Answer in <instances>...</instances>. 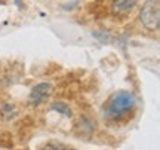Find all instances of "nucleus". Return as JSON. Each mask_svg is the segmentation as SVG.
<instances>
[{
  "mask_svg": "<svg viewBox=\"0 0 160 150\" xmlns=\"http://www.w3.org/2000/svg\"><path fill=\"white\" fill-rule=\"evenodd\" d=\"M51 107H52V110L58 111L59 115L65 116V117H71V116H73V111L70 109V106L67 103H64V101H57V103L52 104Z\"/></svg>",
  "mask_w": 160,
  "mask_h": 150,
  "instance_id": "obj_5",
  "label": "nucleus"
},
{
  "mask_svg": "<svg viewBox=\"0 0 160 150\" xmlns=\"http://www.w3.org/2000/svg\"><path fill=\"white\" fill-rule=\"evenodd\" d=\"M52 89H53V88H52V85L49 82H43V83L36 85V86L31 89V92H30V101L34 104L45 103L46 100L52 95Z\"/></svg>",
  "mask_w": 160,
  "mask_h": 150,
  "instance_id": "obj_3",
  "label": "nucleus"
},
{
  "mask_svg": "<svg viewBox=\"0 0 160 150\" xmlns=\"http://www.w3.org/2000/svg\"><path fill=\"white\" fill-rule=\"evenodd\" d=\"M42 150H73L70 146H65L62 143H58V141H49V143H46Z\"/></svg>",
  "mask_w": 160,
  "mask_h": 150,
  "instance_id": "obj_6",
  "label": "nucleus"
},
{
  "mask_svg": "<svg viewBox=\"0 0 160 150\" xmlns=\"http://www.w3.org/2000/svg\"><path fill=\"white\" fill-rule=\"evenodd\" d=\"M137 3H138V0H113L111 11L116 15H125L129 11H132Z\"/></svg>",
  "mask_w": 160,
  "mask_h": 150,
  "instance_id": "obj_4",
  "label": "nucleus"
},
{
  "mask_svg": "<svg viewBox=\"0 0 160 150\" xmlns=\"http://www.w3.org/2000/svg\"><path fill=\"white\" fill-rule=\"evenodd\" d=\"M139 19L142 25L147 30H156L159 27L160 21V6L159 0H147L144 3L141 13H139Z\"/></svg>",
  "mask_w": 160,
  "mask_h": 150,
  "instance_id": "obj_2",
  "label": "nucleus"
},
{
  "mask_svg": "<svg viewBox=\"0 0 160 150\" xmlns=\"http://www.w3.org/2000/svg\"><path fill=\"white\" fill-rule=\"evenodd\" d=\"M17 113H18L17 109L12 104H5L2 107V116H3V119H12V117L17 116Z\"/></svg>",
  "mask_w": 160,
  "mask_h": 150,
  "instance_id": "obj_7",
  "label": "nucleus"
},
{
  "mask_svg": "<svg viewBox=\"0 0 160 150\" xmlns=\"http://www.w3.org/2000/svg\"><path fill=\"white\" fill-rule=\"evenodd\" d=\"M135 107V97L129 91H120L116 92L108 104H107V116L111 121H117L122 116H125L128 111H131Z\"/></svg>",
  "mask_w": 160,
  "mask_h": 150,
  "instance_id": "obj_1",
  "label": "nucleus"
}]
</instances>
